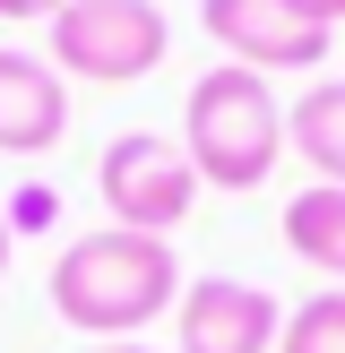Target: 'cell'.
Returning <instances> with one entry per match:
<instances>
[{
	"instance_id": "cell-7",
	"label": "cell",
	"mask_w": 345,
	"mask_h": 353,
	"mask_svg": "<svg viewBox=\"0 0 345 353\" xmlns=\"http://www.w3.org/2000/svg\"><path fill=\"white\" fill-rule=\"evenodd\" d=\"M69 138V78L34 52L0 43V155H43Z\"/></svg>"
},
{
	"instance_id": "cell-12",
	"label": "cell",
	"mask_w": 345,
	"mask_h": 353,
	"mask_svg": "<svg viewBox=\"0 0 345 353\" xmlns=\"http://www.w3.org/2000/svg\"><path fill=\"white\" fill-rule=\"evenodd\" d=\"M69 9V0H0V17H9V26H34V17H43V26H52V17H61Z\"/></svg>"
},
{
	"instance_id": "cell-1",
	"label": "cell",
	"mask_w": 345,
	"mask_h": 353,
	"mask_svg": "<svg viewBox=\"0 0 345 353\" xmlns=\"http://www.w3.org/2000/svg\"><path fill=\"white\" fill-rule=\"evenodd\" d=\"M181 259L155 233H121V224H95L78 233L61 259H52V310H61L78 336H138L155 327L172 302H181Z\"/></svg>"
},
{
	"instance_id": "cell-6",
	"label": "cell",
	"mask_w": 345,
	"mask_h": 353,
	"mask_svg": "<svg viewBox=\"0 0 345 353\" xmlns=\"http://www.w3.org/2000/svg\"><path fill=\"white\" fill-rule=\"evenodd\" d=\"M199 26L216 34V52L233 69H319L328 61V26L293 17L285 0H199Z\"/></svg>"
},
{
	"instance_id": "cell-13",
	"label": "cell",
	"mask_w": 345,
	"mask_h": 353,
	"mask_svg": "<svg viewBox=\"0 0 345 353\" xmlns=\"http://www.w3.org/2000/svg\"><path fill=\"white\" fill-rule=\"evenodd\" d=\"M285 9H293V17H310V26H337L345 0H285Z\"/></svg>"
},
{
	"instance_id": "cell-4",
	"label": "cell",
	"mask_w": 345,
	"mask_h": 353,
	"mask_svg": "<svg viewBox=\"0 0 345 353\" xmlns=\"http://www.w3.org/2000/svg\"><path fill=\"white\" fill-rule=\"evenodd\" d=\"M95 190L121 233H155V241H172L199 207V172H190L181 138H164V130H121L95 155Z\"/></svg>"
},
{
	"instance_id": "cell-8",
	"label": "cell",
	"mask_w": 345,
	"mask_h": 353,
	"mask_svg": "<svg viewBox=\"0 0 345 353\" xmlns=\"http://www.w3.org/2000/svg\"><path fill=\"white\" fill-rule=\"evenodd\" d=\"M285 147L310 164V181L345 190V78H310L302 103H285Z\"/></svg>"
},
{
	"instance_id": "cell-3",
	"label": "cell",
	"mask_w": 345,
	"mask_h": 353,
	"mask_svg": "<svg viewBox=\"0 0 345 353\" xmlns=\"http://www.w3.org/2000/svg\"><path fill=\"white\" fill-rule=\"evenodd\" d=\"M164 43H172V26H164L155 0H69L52 17L43 61L61 78H86V86H130V78H147L164 61Z\"/></svg>"
},
{
	"instance_id": "cell-2",
	"label": "cell",
	"mask_w": 345,
	"mask_h": 353,
	"mask_svg": "<svg viewBox=\"0 0 345 353\" xmlns=\"http://www.w3.org/2000/svg\"><path fill=\"white\" fill-rule=\"evenodd\" d=\"M181 155L199 172V190H259L285 155V103L259 69H207L181 103Z\"/></svg>"
},
{
	"instance_id": "cell-15",
	"label": "cell",
	"mask_w": 345,
	"mask_h": 353,
	"mask_svg": "<svg viewBox=\"0 0 345 353\" xmlns=\"http://www.w3.org/2000/svg\"><path fill=\"white\" fill-rule=\"evenodd\" d=\"M95 353H155V345H95Z\"/></svg>"
},
{
	"instance_id": "cell-14",
	"label": "cell",
	"mask_w": 345,
	"mask_h": 353,
	"mask_svg": "<svg viewBox=\"0 0 345 353\" xmlns=\"http://www.w3.org/2000/svg\"><path fill=\"white\" fill-rule=\"evenodd\" d=\"M0 276H9V216H0Z\"/></svg>"
},
{
	"instance_id": "cell-9",
	"label": "cell",
	"mask_w": 345,
	"mask_h": 353,
	"mask_svg": "<svg viewBox=\"0 0 345 353\" xmlns=\"http://www.w3.org/2000/svg\"><path fill=\"white\" fill-rule=\"evenodd\" d=\"M285 250L310 259L319 276H345V190L337 181H310L285 199Z\"/></svg>"
},
{
	"instance_id": "cell-5",
	"label": "cell",
	"mask_w": 345,
	"mask_h": 353,
	"mask_svg": "<svg viewBox=\"0 0 345 353\" xmlns=\"http://www.w3.org/2000/svg\"><path fill=\"white\" fill-rule=\"evenodd\" d=\"M285 336V302L241 276H190L172 302V345L181 353H276Z\"/></svg>"
},
{
	"instance_id": "cell-10",
	"label": "cell",
	"mask_w": 345,
	"mask_h": 353,
	"mask_svg": "<svg viewBox=\"0 0 345 353\" xmlns=\"http://www.w3.org/2000/svg\"><path fill=\"white\" fill-rule=\"evenodd\" d=\"M276 353H345V285H328V293H310V302H293Z\"/></svg>"
},
{
	"instance_id": "cell-11",
	"label": "cell",
	"mask_w": 345,
	"mask_h": 353,
	"mask_svg": "<svg viewBox=\"0 0 345 353\" xmlns=\"http://www.w3.org/2000/svg\"><path fill=\"white\" fill-rule=\"evenodd\" d=\"M52 216H61V199H52L43 181H26V190H17V199H9V241H17V233H43Z\"/></svg>"
}]
</instances>
